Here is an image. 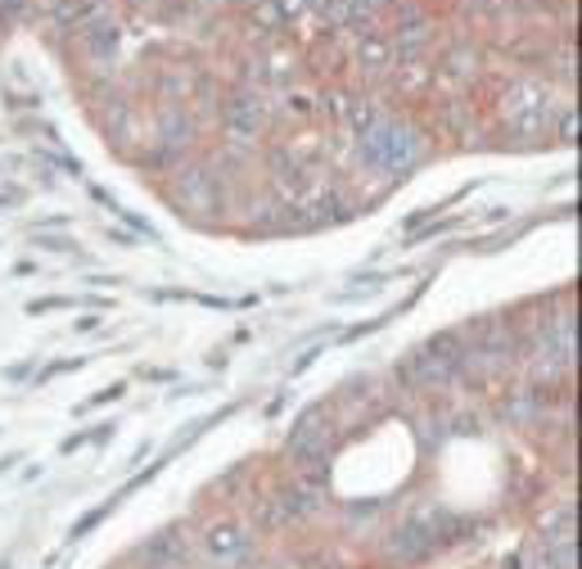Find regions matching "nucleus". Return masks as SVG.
<instances>
[{
	"label": "nucleus",
	"instance_id": "obj_11",
	"mask_svg": "<svg viewBox=\"0 0 582 569\" xmlns=\"http://www.w3.org/2000/svg\"><path fill=\"white\" fill-rule=\"evenodd\" d=\"M578 137V118L573 114H560V141H573Z\"/></svg>",
	"mask_w": 582,
	"mask_h": 569
},
{
	"label": "nucleus",
	"instance_id": "obj_2",
	"mask_svg": "<svg viewBox=\"0 0 582 569\" xmlns=\"http://www.w3.org/2000/svg\"><path fill=\"white\" fill-rule=\"evenodd\" d=\"M262 127H266V105H262V95H258V91L230 95V105H226V131L235 137V145H249Z\"/></svg>",
	"mask_w": 582,
	"mask_h": 569
},
{
	"label": "nucleus",
	"instance_id": "obj_5",
	"mask_svg": "<svg viewBox=\"0 0 582 569\" xmlns=\"http://www.w3.org/2000/svg\"><path fill=\"white\" fill-rule=\"evenodd\" d=\"M203 547H209V556H213V560H239V556H249V552H253V538H249V529H245V524L226 520V524L209 529V538H203Z\"/></svg>",
	"mask_w": 582,
	"mask_h": 569
},
{
	"label": "nucleus",
	"instance_id": "obj_3",
	"mask_svg": "<svg viewBox=\"0 0 582 569\" xmlns=\"http://www.w3.org/2000/svg\"><path fill=\"white\" fill-rule=\"evenodd\" d=\"M353 59H357V69H361L366 78H380V73H389V69H393V46H389V32H380V27L361 32V37H357V50H353Z\"/></svg>",
	"mask_w": 582,
	"mask_h": 569
},
{
	"label": "nucleus",
	"instance_id": "obj_1",
	"mask_svg": "<svg viewBox=\"0 0 582 569\" xmlns=\"http://www.w3.org/2000/svg\"><path fill=\"white\" fill-rule=\"evenodd\" d=\"M420 150H425L420 131H411L397 118H380L361 137V158L370 167H380V173H406V167L420 158Z\"/></svg>",
	"mask_w": 582,
	"mask_h": 569
},
{
	"label": "nucleus",
	"instance_id": "obj_8",
	"mask_svg": "<svg viewBox=\"0 0 582 569\" xmlns=\"http://www.w3.org/2000/svg\"><path fill=\"white\" fill-rule=\"evenodd\" d=\"M190 141V114L186 109H163L158 114V145L163 150H181Z\"/></svg>",
	"mask_w": 582,
	"mask_h": 569
},
{
	"label": "nucleus",
	"instance_id": "obj_7",
	"mask_svg": "<svg viewBox=\"0 0 582 569\" xmlns=\"http://www.w3.org/2000/svg\"><path fill=\"white\" fill-rule=\"evenodd\" d=\"M429 547H433L429 524H406V529L393 533V543H389V552H393L397 560H416V556H425Z\"/></svg>",
	"mask_w": 582,
	"mask_h": 569
},
{
	"label": "nucleus",
	"instance_id": "obj_10",
	"mask_svg": "<svg viewBox=\"0 0 582 569\" xmlns=\"http://www.w3.org/2000/svg\"><path fill=\"white\" fill-rule=\"evenodd\" d=\"M285 114H289V118L317 114V95H312V91H285Z\"/></svg>",
	"mask_w": 582,
	"mask_h": 569
},
{
	"label": "nucleus",
	"instance_id": "obj_6",
	"mask_svg": "<svg viewBox=\"0 0 582 569\" xmlns=\"http://www.w3.org/2000/svg\"><path fill=\"white\" fill-rule=\"evenodd\" d=\"M135 556H141V565H150V569H173L186 560V538L181 533H158V538H150Z\"/></svg>",
	"mask_w": 582,
	"mask_h": 569
},
{
	"label": "nucleus",
	"instance_id": "obj_9",
	"mask_svg": "<svg viewBox=\"0 0 582 569\" xmlns=\"http://www.w3.org/2000/svg\"><path fill=\"white\" fill-rule=\"evenodd\" d=\"M82 37H86V46H91L95 59H109L118 50V42H122V32H118V23H91Z\"/></svg>",
	"mask_w": 582,
	"mask_h": 569
},
{
	"label": "nucleus",
	"instance_id": "obj_4",
	"mask_svg": "<svg viewBox=\"0 0 582 569\" xmlns=\"http://www.w3.org/2000/svg\"><path fill=\"white\" fill-rule=\"evenodd\" d=\"M177 204L190 209V213H213L217 209V190H213V177L203 167H190V173L177 177Z\"/></svg>",
	"mask_w": 582,
	"mask_h": 569
}]
</instances>
